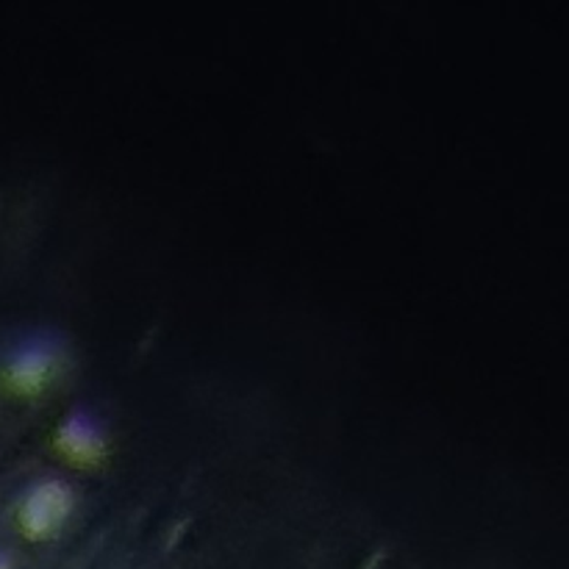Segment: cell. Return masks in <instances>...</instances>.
<instances>
[{
  "label": "cell",
  "instance_id": "1",
  "mask_svg": "<svg viewBox=\"0 0 569 569\" xmlns=\"http://www.w3.org/2000/svg\"><path fill=\"white\" fill-rule=\"evenodd\" d=\"M76 509V492L61 478H44L33 483L20 500L17 522L31 539H50L70 522Z\"/></svg>",
  "mask_w": 569,
  "mask_h": 569
},
{
  "label": "cell",
  "instance_id": "2",
  "mask_svg": "<svg viewBox=\"0 0 569 569\" xmlns=\"http://www.w3.org/2000/svg\"><path fill=\"white\" fill-rule=\"evenodd\" d=\"M61 348L53 337L28 339L9 361V383L17 395H39L56 381Z\"/></svg>",
  "mask_w": 569,
  "mask_h": 569
},
{
  "label": "cell",
  "instance_id": "3",
  "mask_svg": "<svg viewBox=\"0 0 569 569\" xmlns=\"http://www.w3.org/2000/svg\"><path fill=\"white\" fill-rule=\"evenodd\" d=\"M56 450L64 461L76 467H94L106 459L109 437L98 417L87 409H72L56 428Z\"/></svg>",
  "mask_w": 569,
  "mask_h": 569
}]
</instances>
